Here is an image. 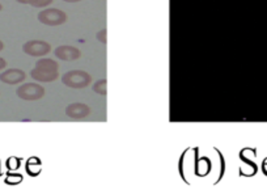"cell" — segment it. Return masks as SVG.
<instances>
[{"mask_svg":"<svg viewBox=\"0 0 267 190\" xmlns=\"http://www.w3.org/2000/svg\"><path fill=\"white\" fill-rule=\"evenodd\" d=\"M92 82V78L88 73L81 71V69H72L62 76V83L69 88H75V89H81V88H87Z\"/></svg>","mask_w":267,"mask_h":190,"instance_id":"6da1fadb","label":"cell"},{"mask_svg":"<svg viewBox=\"0 0 267 190\" xmlns=\"http://www.w3.org/2000/svg\"><path fill=\"white\" fill-rule=\"evenodd\" d=\"M16 94L27 101H34V100H39L45 96V88L36 83H27L16 89Z\"/></svg>","mask_w":267,"mask_h":190,"instance_id":"7a4b0ae2","label":"cell"},{"mask_svg":"<svg viewBox=\"0 0 267 190\" xmlns=\"http://www.w3.org/2000/svg\"><path fill=\"white\" fill-rule=\"evenodd\" d=\"M38 20L42 24L48 25V27H57L62 25L67 21V15L57 8H48L38 13Z\"/></svg>","mask_w":267,"mask_h":190,"instance_id":"3957f363","label":"cell"},{"mask_svg":"<svg viewBox=\"0 0 267 190\" xmlns=\"http://www.w3.org/2000/svg\"><path fill=\"white\" fill-rule=\"evenodd\" d=\"M22 50H24L25 54L32 55V57H43V55L50 53L51 46L50 43L45 42V41L34 39V41H28L27 43H24Z\"/></svg>","mask_w":267,"mask_h":190,"instance_id":"277c9868","label":"cell"},{"mask_svg":"<svg viewBox=\"0 0 267 190\" xmlns=\"http://www.w3.org/2000/svg\"><path fill=\"white\" fill-rule=\"evenodd\" d=\"M90 114V108L85 104L75 103L69 104L66 108V115L72 120H83Z\"/></svg>","mask_w":267,"mask_h":190,"instance_id":"5b68a950","label":"cell"},{"mask_svg":"<svg viewBox=\"0 0 267 190\" xmlns=\"http://www.w3.org/2000/svg\"><path fill=\"white\" fill-rule=\"evenodd\" d=\"M25 78H27V75H25L24 71L18 68L7 69L3 74H0V82H3L9 85H15L24 82Z\"/></svg>","mask_w":267,"mask_h":190,"instance_id":"8992f818","label":"cell"},{"mask_svg":"<svg viewBox=\"0 0 267 190\" xmlns=\"http://www.w3.org/2000/svg\"><path fill=\"white\" fill-rule=\"evenodd\" d=\"M55 55L59 58L60 61H66V62H72L76 61L80 58V50L75 46H68L63 45L59 46V48L55 49Z\"/></svg>","mask_w":267,"mask_h":190,"instance_id":"52a82bcc","label":"cell"},{"mask_svg":"<svg viewBox=\"0 0 267 190\" xmlns=\"http://www.w3.org/2000/svg\"><path fill=\"white\" fill-rule=\"evenodd\" d=\"M30 76H32L34 80H37V82L50 83L54 82L55 79H58L59 74H58V71H47V69H41L34 67V68L30 71Z\"/></svg>","mask_w":267,"mask_h":190,"instance_id":"ba28073f","label":"cell"},{"mask_svg":"<svg viewBox=\"0 0 267 190\" xmlns=\"http://www.w3.org/2000/svg\"><path fill=\"white\" fill-rule=\"evenodd\" d=\"M36 67L41 69H47V71H58L59 64L53 59H39V61H37Z\"/></svg>","mask_w":267,"mask_h":190,"instance_id":"9c48e42d","label":"cell"},{"mask_svg":"<svg viewBox=\"0 0 267 190\" xmlns=\"http://www.w3.org/2000/svg\"><path fill=\"white\" fill-rule=\"evenodd\" d=\"M93 91L101 96H106L108 94V80L101 79V80L96 82V84L93 85Z\"/></svg>","mask_w":267,"mask_h":190,"instance_id":"30bf717a","label":"cell"},{"mask_svg":"<svg viewBox=\"0 0 267 190\" xmlns=\"http://www.w3.org/2000/svg\"><path fill=\"white\" fill-rule=\"evenodd\" d=\"M50 3H53V0H32L30 6L36 7V8H42V7L48 6Z\"/></svg>","mask_w":267,"mask_h":190,"instance_id":"8fae6325","label":"cell"},{"mask_svg":"<svg viewBox=\"0 0 267 190\" xmlns=\"http://www.w3.org/2000/svg\"><path fill=\"white\" fill-rule=\"evenodd\" d=\"M106 29H102V31H100L99 33H97V39H99L100 42L104 43V45H106L108 43V39H106Z\"/></svg>","mask_w":267,"mask_h":190,"instance_id":"7c38bea8","label":"cell"},{"mask_svg":"<svg viewBox=\"0 0 267 190\" xmlns=\"http://www.w3.org/2000/svg\"><path fill=\"white\" fill-rule=\"evenodd\" d=\"M7 165H8L9 169H17V167L20 165V161H18L16 157H12V159H9V161L7 163Z\"/></svg>","mask_w":267,"mask_h":190,"instance_id":"4fadbf2b","label":"cell"},{"mask_svg":"<svg viewBox=\"0 0 267 190\" xmlns=\"http://www.w3.org/2000/svg\"><path fill=\"white\" fill-rule=\"evenodd\" d=\"M6 66H7L6 59H3V58H0V69H3Z\"/></svg>","mask_w":267,"mask_h":190,"instance_id":"5bb4252c","label":"cell"},{"mask_svg":"<svg viewBox=\"0 0 267 190\" xmlns=\"http://www.w3.org/2000/svg\"><path fill=\"white\" fill-rule=\"evenodd\" d=\"M16 2H18V3H21V4H30L32 0H16Z\"/></svg>","mask_w":267,"mask_h":190,"instance_id":"9a60e30c","label":"cell"},{"mask_svg":"<svg viewBox=\"0 0 267 190\" xmlns=\"http://www.w3.org/2000/svg\"><path fill=\"white\" fill-rule=\"evenodd\" d=\"M263 172L267 175V159L263 161Z\"/></svg>","mask_w":267,"mask_h":190,"instance_id":"2e32d148","label":"cell"},{"mask_svg":"<svg viewBox=\"0 0 267 190\" xmlns=\"http://www.w3.org/2000/svg\"><path fill=\"white\" fill-rule=\"evenodd\" d=\"M63 2H67V3H78V2H81V0H63Z\"/></svg>","mask_w":267,"mask_h":190,"instance_id":"e0dca14e","label":"cell"},{"mask_svg":"<svg viewBox=\"0 0 267 190\" xmlns=\"http://www.w3.org/2000/svg\"><path fill=\"white\" fill-rule=\"evenodd\" d=\"M4 49V43L2 42V41H0V52H2V50H3Z\"/></svg>","mask_w":267,"mask_h":190,"instance_id":"ac0fdd59","label":"cell"},{"mask_svg":"<svg viewBox=\"0 0 267 190\" xmlns=\"http://www.w3.org/2000/svg\"><path fill=\"white\" fill-rule=\"evenodd\" d=\"M2 9H3V6H2V4H0V11H2Z\"/></svg>","mask_w":267,"mask_h":190,"instance_id":"d6986e66","label":"cell"}]
</instances>
